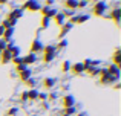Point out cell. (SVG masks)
Listing matches in <instances>:
<instances>
[{"instance_id":"cell-1","label":"cell","mask_w":121,"mask_h":116,"mask_svg":"<svg viewBox=\"0 0 121 116\" xmlns=\"http://www.w3.org/2000/svg\"><path fill=\"white\" fill-rule=\"evenodd\" d=\"M43 63H51L54 58H55V55H57V49H55V46L54 44H48V46H43Z\"/></svg>"},{"instance_id":"cell-2","label":"cell","mask_w":121,"mask_h":116,"mask_svg":"<svg viewBox=\"0 0 121 116\" xmlns=\"http://www.w3.org/2000/svg\"><path fill=\"white\" fill-rule=\"evenodd\" d=\"M120 78H115V76H110V75H107L106 69H100V80H98V83L103 84V86H110V84L113 83H118Z\"/></svg>"},{"instance_id":"cell-3","label":"cell","mask_w":121,"mask_h":116,"mask_svg":"<svg viewBox=\"0 0 121 116\" xmlns=\"http://www.w3.org/2000/svg\"><path fill=\"white\" fill-rule=\"evenodd\" d=\"M106 11H107V3L106 2H95L94 6H92V14L95 17H103Z\"/></svg>"},{"instance_id":"cell-4","label":"cell","mask_w":121,"mask_h":116,"mask_svg":"<svg viewBox=\"0 0 121 116\" xmlns=\"http://www.w3.org/2000/svg\"><path fill=\"white\" fill-rule=\"evenodd\" d=\"M22 9H28V11H31V12H35V11H40L41 9V5L39 2H34V0H26V2H23V5L20 6Z\"/></svg>"},{"instance_id":"cell-5","label":"cell","mask_w":121,"mask_h":116,"mask_svg":"<svg viewBox=\"0 0 121 116\" xmlns=\"http://www.w3.org/2000/svg\"><path fill=\"white\" fill-rule=\"evenodd\" d=\"M40 12H41V17H46V18H49V20H52L58 11H57L55 8H52V6H41Z\"/></svg>"},{"instance_id":"cell-6","label":"cell","mask_w":121,"mask_h":116,"mask_svg":"<svg viewBox=\"0 0 121 116\" xmlns=\"http://www.w3.org/2000/svg\"><path fill=\"white\" fill-rule=\"evenodd\" d=\"M75 105V98H74V95H65V96H61V107L63 108H69V107H74Z\"/></svg>"},{"instance_id":"cell-7","label":"cell","mask_w":121,"mask_h":116,"mask_svg":"<svg viewBox=\"0 0 121 116\" xmlns=\"http://www.w3.org/2000/svg\"><path fill=\"white\" fill-rule=\"evenodd\" d=\"M29 54H32V55H37V54H40L41 51H43V44H41V41L40 40H32V43H31V48H29Z\"/></svg>"},{"instance_id":"cell-8","label":"cell","mask_w":121,"mask_h":116,"mask_svg":"<svg viewBox=\"0 0 121 116\" xmlns=\"http://www.w3.org/2000/svg\"><path fill=\"white\" fill-rule=\"evenodd\" d=\"M109 18H110V20H113L117 24H120V20H121V8H118V6L113 8L112 11L109 12Z\"/></svg>"},{"instance_id":"cell-9","label":"cell","mask_w":121,"mask_h":116,"mask_svg":"<svg viewBox=\"0 0 121 116\" xmlns=\"http://www.w3.org/2000/svg\"><path fill=\"white\" fill-rule=\"evenodd\" d=\"M6 17H8V18H14V20L18 21L22 17H23V9H22V8H14V9L9 11V14L6 15Z\"/></svg>"},{"instance_id":"cell-10","label":"cell","mask_w":121,"mask_h":116,"mask_svg":"<svg viewBox=\"0 0 121 116\" xmlns=\"http://www.w3.org/2000/svg\"><path fill=\"white\" fill-rule=\"evenodd\" d=\"M89 20V15L87 14H83V15H74V17H71L69 18V21L68 23H71V24H80V23H84V21H87Z\"/></svg>"},{"instance_id":"cell-11","label":"cell","mask_w":121,"mask_h":116,"mask_svg":"<svg viewBox=\"0 0 121 116\" xmlns=\"http://www.w3.org/2000/svg\"><path fill=\"white\" fill-rule=\"evenodd\" d=\"M72 31V24L71 23H65L61 28H60V32H58V40H65V37L68 35L69 32Z\"/></svg>"},{"instance_id":"cell-12","label":"cell","mask_w":121,"mask_h":116,"mask_svg":"<svg viewBox=\"0 0 121 116\" xmlns=\"http://www.w3.org/2000/svg\"><path fill=\"white\" fill-rule=\"evenodd\" d=\"M112 64L113 66H117V67L121 70V49L120 48H117L115 49V52H113V55H112Z\"/></svg>"},{"instance_id":"cell-13","label":"cell","mask_w":121,"mask_h":116,"mask_svg":"<svg viewBox=\"0 0 121 116\" xmlns=\"http://www.w3.org/2000/svg\"><path fill=\"white\" fill-rule=\"evenodd\" d=\"M106 72H107V75H110V76H115V78H120L121 76V70L117 66H113V64H109L106 67Z\"/></svg>"},{"instance_id":"cell-14","label":"cell","mask_w":121,"mask_h":116,"mask_svg":"<svg viewBox=\"0 0 121 116\" xmlns=\"http://www.w3.org/2000/svg\"><path fill=\"white\" fill-rule=\"evenodd\" d=\"M22 61H23V64L26 66V67H29V66L35 64L37 57H35V55H32V54H28V55H25V57H22Z\"/></svg>"},{"instance_id":"cell-15","label":"cell","mask_w":121,"mask_h":116,"mask_svg":"<svg viewBox=\"0 0 121 116\" xmlns=\"http://www.w3.org/2000/svg\"><path fill=\"white\" fill-rule=\"evenodd\" d=\"M72 73L75 75H80V73H84V66L81 64V63H74V64H71V70Z\"/></svg>"},{"instance_id":"cell-16","label":"cell","mask_w":121,"mask_h":116,"mask_svg":"<svg viewBox=\"0 0 121 116\" xmlns=\"http://www.w3.org/2000/svg\"><path fill=\"white\" fill-rule=\"evenodd\" d=\"M41 84H43V87H44L46 90H51V89H52V87L57 84V80H55V78H51V76H46V78L43 80V83H41Z\"/></svg>"},{"instance_id":"cell-17","label":"cell","mask_w":121,"mask_h":116,"mask_svg":"<svg viewBox=\"0 0 121 116\" xmlns=\"http://www.w3.org/2000/svg\"><path fill=\"white\" fill-rule=\"evenodd\" d=\"M11 54H9V49H5V51L0 54V63L2 64H8V63H11Z\"/></svg>"},{"instance_id":"cell-18","label":"cell","mask_w":121,"mask_h":116,"mask_svg":"<svg viewBox=\"0 0 121 116\" xmlns=\"http://www.w3.org/2000/svg\"><path fill=\"white\" fill-rule=\"evenodd\" d=\"M52 20L55 21V24H57V26H60V28H61L63 24L66 23V17L63 15V12H57V14H55V17H54Z\"/></svg>"},{"instance_id":"cell-19","label":"cell","mask_w":121,"mask_h":116,"mask_svg":"<svg viewBox=\"0 0 121 116\" xmlns=\"http://www.w3.org/2000/svg\"><path fill=\"white\" fill-rule=\"evenodd\" d=\"M18 78H20V81H23V83H25V81H28L29 78H32V70H31L29 67L25 69L23 72H20V73H18Z\"/></svg>"},{"instance_id":"cell-20","label":"cell","mask_w":121,"mask_h":116,"mask_svg":"<svg viewBox=\"0 0 121 116\" xmlns=\"http://www.w3.org/2000/svg\"><path fill=\"white\" fill-rule=\"evenodd\" d=\"M77 5H78L77 0H68V2L63 3V6H65L68 11H75V9H77Z\"/></svg>"},{"instance_id":"cell-21","label":"cell","mask_w":121,"mask_h":116,"mask_svg":"<svg viewBox=\"0 0 121 116\" xmlns=\"http://www.w3.org/2000/svg\"><path fill=\"white\" fill-rule=\"evenodd\" d=\"M28 101H37V98H39V90L37 89H29L28 90Z\"/></svg>"},{"instance_id":"cell-22","label":"cell","mask_w":121,"mask_h":116,"mask_svg":"<svg viewBox=\"0 0 121 116\" xmlns=\"http://www.w3.org/2000/svg\"><path fill=\"white\" fill-rule=\"evenodd\" d=\"M60 115H65V116H75L77 115V107H69V108H63V112Z\"/></svg>"},{"instance_id":"cell-23","label":"cell","mask_w":121,"mask_h":116,"mask_svg":"<svg viewBox=\"0 0 121 116\" xmlns=\"http://www.w3.org/2000/svg\"><path fill=\"white\" fill-rule=\"evenodd\" d=\"M6 49V48H5ZM9 54H11V58L14 60V58H17V57H20V48H17V46H12V48H9ZM11 60V61H12Z\"/></svg>"},{"instance_id":"cell-24","label":"cell","mask_w":121,"mask_h":116,"mask_svg":"<svg viewBox=\"0 0 121 116\" xmlns=\"http://www.w3.org/2000/svg\"><path fill=\"white\" fill-rule=\"evenodd\" d=\"M60 70H61L63 73H68V72L71 70V61H68V60H66V61H63V63H61V67H60Z\"/></svg>"},{"instance_id":"cell-25","label":"cell","mask_w":121,"mask_h":116,"mask_svg":"<svg viewBox=\"0 0 121 116\" xmlns=\"http://www.w3.org/2000/svg\"><path fill=\"white\" fill-rule=\"evenodd\" d=\"M18 115V108L17 107H11L5 112V116H17Z\"/></svg>"},{"instance_id":"cell-26","label":"cell","mask_w":121,"mask_h":116,"mask_svg":"<svg viewBox=\"0 0 121 116\" xmlns=\"http://www.w3.org/2000/svg\"><path fill=\"white\" fill-rule=\"evenodd\" d=\"M86 72L89 73V76H97V75H100V69H97V67H89Z\"/></svg>"},{"instance_id":"cell-27","label":"cell","mask_w":121,"mask_h":116,"mask_svg":"<svg viewBox=\"0 0 121 116\" xmlns=\"http://www.w3.org/2000/svg\"><path fill=\"white\" fill-rule=\"evenodd\" d=\"M49 24H51V20H49V18H46V17H41L40 26L43 28V29H46V28H49Z\"/></svg>"},{"instance_id":"cell-28","label":"cell","mask_w":121,"mask_h":116,"mask_svg":"<svg viewBox=\"0 0 121 116\" xmlns=\"http://www.w3.org/2000/svg\"><path fill=\"white\" fill-rule=\"evenodd\" d=\"M66 46H68V40H60L58 44L55 46V49H57V51H61V49L66 48Z\"/></svg>"},{"instance_id":"cell-29","label":"cell","mask_w":121,"mask_h":116,"mask_svg":"<svg viewBox=\"0 0 121 116\" xmlns=\"http://www.w3.org/2000/svg\"><path fill=\"white\" fill-rule=\"evenodd\" d=\"M57 98H58V95H57L55 92H51V93H48V99H46V101L48 102H52V101H55Z\"/></svg>"},{"instance_id":"cell-30","label":"cell","mask_w":121,"mask_h":116,"mask_svg":"<svg viewBox=\"0 0 121 116\" xmlns=\"http://www.w3.org/2000/svg\"><path fill=\"white\" fill-rule=\"evenodd\" d=\"M25 84H26V86H29L31 87V89H35V80H34V78H29V80H28V81H25Z\"/></svg>"},{"instance_id":"cell-31","label":"cell","mask_w":121,"mask_h":116,"mask_svg":"<svg viewBox=\"0 0 121 116\" xmlns=\"http://www.w3.org/2000/svg\"><path fill=\"white\" fill-rule=\"evenodd\" d=\"M25 69H28V67H26L25 64H18V66H15V72H17V73H20V72H23Z\"/></svg>"},{"instance_id":"cell-32","label":"cell","mask_w":121,"mask_h":116,"mask_svg":"<svg viewBox=\"0 0 121 116\" xmlns=\"http://www.w3.org/2000/svg\"><path fill=\"white\" fill-rule=\"evenodd\" d=\"M20 101H22V102H26V101H28V93H26V92H22V93H20Z\"/></svg>"},{"instance_id":"cell-33","label":"cell","mask_w":121,"mask_h":116,"mask_svg":"<svg viewBox=\"0 0 121 116\" xmlns=\"http://www.w3.org/2000/svg\"><path fill=\"white\" fill-rule=\"evenodd\" d=\"M12 64H14V66L23 64V61H22V57H17V58H14V60H12Z\"/></svg>"},{"instance_id":"cell-34","label":"cell","mask_w":121,"mask_h":116,"mask_svg":"<svg viewBox=\"0 0 121 116\" xmlns=\"http://www.w3.org/2000/svg\"><path fill=\"white\" fill-rule=\"evenodd\" d=\"M37 99H40L41 102H44L48 99V93H39V98H37Z\"/></svg>"},{"instance_id":"cell-35","label":"cell","mask_w":121,"mask_h":116,"mask_svg":"<svg viewBox=\"0 0 121 116\" xmlns=\"http://www.w3.org/2000/svg\"><path fill=\"white\" fill-rule=\"evenodd\" d=\"M40 107H41V110H48V108H49V102H48V101L41 102V104H40Z\"/></svg>"},{"instance_id":"cell-36","label":"cell","mask_w":121,"mask_h":116,"mask_svg":"<svg viewBox=\"0 0 121 116\" xmlns=\"http://www.w3.org/2000/svg\"><path fill=\"white\" fill-rule=\"evenodd\" d=\"M5 48H6V43L3 41V40H0V54H2V52L5 51Z\"/></svg>"},{"instance_id":"cell-37","label":"cell","mask_w":121,"mask_h":116,"mask_svg":"<svg viewBox=\"0 0 121 116\" xmlns=\"http://www.w3.org/2000/svg\"><path fill=\"white\" fill-rule=\"evenodd\" d=\"M86 5H87V2H78V5H77V9H83Z\"/></svg>"},{"instance_id":"cell-38","label":"cell","mask_w":121,"mask_h":116,"mask_svg":"<svg viewBox=\"0 0 121 116\" xmlns=\"http://www.w3.org/2000/svg\"><path fill=\"white\" fill-rule=\"evenodd\" d=\"M54 5V0H46V5L44 6H52Z\"/></svg>"},{"instance_id":"cell-39","label":"cell","mask_w":121,"mask_h":116,"mask_svg":"<svg viewBox=\"0 0 121 116\" xmlns=\"http://www.w3.org/2000/svg\"><path fill=\"white\" fill-rule=\"evenodd\" d=\"M113 89H115V90H120V89H121V84H120V83H115V86H113Z\"/></svg>"},{"instance_id":"cell-40","label":"cell","mask_w":121,"mask_h":116,"mask_svg":"<svg viewBox=\"0 0 121 116\" xmlns=\"http://www.w3.org/2000/svg\"><path fill=\"white\" fill-rule=\"evenodd\" d=\"M3 32H5V29H3L2 26H0V38H2V35H3Z\"/></svg>"},{"instance_id":"cell-41","label":"cell","mask_w":121,"mask_h":116,"mask_svg":"<svg viewBox=\"0 0 121 116\" xmlns=\"http://www.w3.org/2000/svg\"><path fill=\"white\" fill-rule=\"evenodd\" d=\"M6 3H8L6 0H0V5H6Z\"/></svg>"},{"instance_id":"cell-42","label":"cell","mask_w":121,"mask_h":116,"mask_svg":"<svg viewBox=\"0 0 121 116\" xmlns=\"http://www.w3.org/2000/svg\"><path fill=\"white\" fill-rule=\"evenodd\" d=\"M75 116H86V115H84V113H77Z\"/></svg>"},{"instance_id":"cell-43","label":"cell","mask_w":121,"mask_h":116,"mask_svg":"<svg viewBox=\"0 0 121 116\" xmlns=\"http://www.w3.org/2000/svg\"><path fill=\"white\" fill-rule=\"evenodd\" d=\"M29 116H37V115H29Z\"/></svg>"},{"instance_id":"cell-44","label":"cell","mask_w":121,"mask_h":116,"mask_svg":"<svg viewBox=\"0 0 121 116\" xmlns=\"http://www.w3.org/2000/svg\"><path fill=\"white\" fill-rule=\"evenodd\" d=\"M55 116H60V115H55Z\"/></svg>"}]
</instances>
